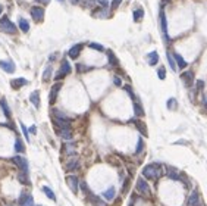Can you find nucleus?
I'll list each match as a JSON object with an SVG mask.
<instances>
[{
  "label": "nucleus",
  "instance_id": "7",
  "mask_svg": "<svg viewBox=\"0 0 207 206\" xmlns=\"http://www.w3.org/2000/svg\"><path fill=\"white\" fill-rule=\"evenodd\" d=\"M160 28H162V34H163L164 41L168 43L169 41V34H168V21H166V16H164L163 9H160Z\"/></svg>",
  "mask_w": 207,
  "mask_h": 206
},
{
  "label": "nucleus",
  "instance_id": "23",
  "mask_svg": "<svg viewBox=\"0 0 207 206\" xmlns=\"http://www.w3.org/2000/svg\"><path fill=\"white\" fill-rule=\"evenodd\" d=\"M116 196V190H115V187H109L106 192L103 193V197L106 199V200H113Z\"/></svg>",
  "mask_w": 207,
  "mask_h": 206
},
{
  "label": "nucleus",
  "instance_id": "44",
  "mask_svg": "<svg viewBox=\"0 0 207 206\" xmlns=\"http://www.w3.org/2000/svg\"><path fill=\"white\" fill-rule=\"evenodd\" d=\"M21 128H22V133H24L25 139H27V141H29V134H28V129H27V127H25L24 124H21Z\"/></svg>",
  "mask_w": 207,
  "mask_h": 206
},
{
  "label": "nucleus",
  "instance_id": "10",
  "mask_svg": "<svg viewBox=\"0 0 207 206\" xmlns=\"http://www.w3.org/2000/svg\"><path fill=\"white\" fill-rule=\"evenodd\" d=\"M0 68L5 72H9V74H13L15 72V63L12 59H8V61H0Z\"/></svg>",
  "mask_w": 207,
  "mask_h": 206
},
{
  "label": "nucleus",
  "instance_id": "29",
  "mask_svg": "<svg viewBox=\"0 0 207 206\" xmlns=\"http://www.w3.org/2000/svg\"><path fill=\"white\" fill-rule=\"evenodd\" d=\"M144 18V9L143 8H137L134 10V21H141Z\"/></svg>",
  "mask_w": 207,
  "mask_h": 206
},
{
  "label": "nucleus",
  "instance_id": "41",
  "mask_svg": "<svg viewBox=\"0 0 207 206\" xmlns=\"http://www.w3.org/2000/svg\"><path fill=\"white\" fill-rule=\"evenodd\" d=\"M77 69H78L79 72H85V71H90L91 68L85 66V65H82V63H77Z\"/></svg>",
  "mask_w": 207,
  "mask_h": 206
},
{
  "label": "nucleus",
  "instance_id": "26",
  "mask_svg": "<svg viewBox=\"0 0 207 206\" xmlns=\"http://www.w3.org/2000/svg\"><path fill=\"white\" fill-rule=\"evenodd\" d=\"M18 25H19V28L22 33H28L29 31V24L25 18H19V19H18Z\"/></svg>",
  "mask_w": 207,
  "mask_h": 206
},
{
  "label": "nucleus",
  "instance_id": "32",
  "mask_svg": "<svg viewBox=\"0 0 207 206\" xmlns=\"http://www.w3.org/2000/svg\"><path fill=\"white\" fill-rule=\"evenodd\" d=\"M28 196H29V193L28 192H21V194H19V199H18V205L19 206H24V203H25V200L28 199Z\"/></svg>",
  "mask_w": 207,
  "mask_h": 206
},
{
  "label": "nucleus",
  "instance_id": "20",
  "mask_svg": "<svg viewBox=\"0 0 207 206\" xmlns=\"http://www.w3.org/2000/svg\"><path fill=\"white\" fill-rule=\"evenodd\" d=\"M29 102L33 103L35 108H40V91H33L31 94H29Z\"/></svg>",
  "mask_w": 207,
  "mask_h": 206
},
{
  "label": "nucleus",
  "instance_id": "24",
  "mask_svg": "<svg viewBox=\"0 0 207 206\" xmlns=\"http://www.w3.org/2000/svg\"><path fill=\"white\" fill-rule=\"evenodd\" d=\"M18 181H19L21 184H24V186H29L31 181H29V178H28V172H22V171H21V172L18 174Z\"/></svg>",
  "mask_w": 207,
  "mask_h": 206
},
{
  "label": "nucleus",
  "instance_id": "16",
  "mask_svg": "<svg viewBox=\"0 0 207 206\" xmlns=\"http://www.w3.org/2000/svg\"><path fill=\"white\" fill-rule=\"evenodd\" d=\"M174 61H175V65H176V68H181V69H184V68L187 66L188 63L187 61L179 55V53H174Z\"/></svg>",
  "mask_w": 207,
  "mask_h": 206
},
{
  "label": "nucleus",
  "instance_id": "18",
  "mask_svg": "<svg viewBox=\"0 0 207 206\" xmlns=\"http://www.w3.org/2000/svg\"><path fill=\"white\" fill-rule=\"evenodd\" d=\"M87 196H88V199H90V202H91L93 206H106V203L101 200L100 197H98V196H94L93 193H88Z\"/></svg>",
  "mask_w": 207,
  "mask_h": 206
},
{
  "label": "nucleus",
  "instance_id": "1",
  "mask_svg": "<svg viewBox=\"0 0 207 206\" xmlns=\"http://www.w3.org/2000/svg\"><path fill=\"white\" fill-rule=\"evenodd\" d=\"M163 174V169H162V165L160 163H149L145 165L144 169H143V177L149 178V180H157V178L162 177Z\"/></svg>",
  "mask_w": 207,
  "mask_h": 206
},
{
  "label": "nucleus",
  "instance_id": "50",
  "mask_svg": "<svg viewBox=\"0 0 207 206\" xmlns=\"http://www.w3.org/2000/svg\"><path fill=\"white\" fill-rule=\"evenodd\" d=\"M71 3L72 5H77V3H79V0H71Z\"/></svg>",
  "mask_w": 207,
  "mask_h": 206
},
{
  "label": "nucleus",
  "instance_id": "33",
  "mask_svg": "<svg viewBox=\"0 0 207 206\" xmlns=\"http://www.w3.org/2000/svg\"><path fill=\"white\" fill-rule=\"evenodd\" d=\"M52 71H53V69H52V66H50V65H48V66L44 69V72H43V81H48V80H50V77H52Z\"/></svg>",
  "mask_w": 207,
  "mask_h": 206
},
{
  "label": "nucleus",
  "instance_id": "39",
  "mask_svg": "<svg viewBox=\"0 0 207 206\" xmlns=\"http://www.w3.org/2000/svg\"><path fill=\"white\" fill-rule=\"evenodd\" d=\"M79 188H81V190H82L84 193H85V194L91 193V190L88 188V186H87V182H85V181H79Z\"/></svg>",
  "mask_w": 207,
  "mask_h": 206
},
{
  "label": "nucleus",
  "instance_id": "54",
  "mask_svg": "<svg viewBox=\"0 0 207 206\" xmlns=\"http://www.w3.org/2000/svg\"><path fill=\"white\" fill-rule=\"evenodd\" d=\"M163 2H164V3H168V2H169V0H163Z\"/></svg>",
  "mask_w": 207,
  "mask_h": 206
},
{
  "label": "nucleus",
  "instance_id": "48",
  "mask_svg": "<svg viewBox=\"0 0 207 206\" xmlns=\"http://www.w3.org/2000/svg\"><path fill=\"white\" fill-rule=\"evenodd\" d=\"M197 88L198 90H203V88H204V81H198L197 82Z\"/></svg>",
  "mask_w": 207,
  "mask_h": 206
},
{
  "label": "nucleus",
  "instance_id": "55",
  "mask_svg": "<svg viewBox=\"0 0 207 206\" xmlns=\"http://www.w3.org/2000/svg\"><path fill=\"white\" fill-rule=\"evenodd\" d=\"M59 2H63V0H59Z\"/></svg>",
  "mask_w": 207,
  "mask_h": 206
},
{
  "label": "nucleus",
  "instance_id": "9",
  "mask_svg": "<svg viewBox=\"0 0 207 206\" xmlns=\"http://www.w3.org/2000/svg\"><path fill=\"white\" fill-rule=\"evenodd\" d=\"M31 16L34 18V21L40 22V21L44 18V9L40 8V6H33V8H31Z\"/></svg>",
  "mask_w": 207,
  "mask_h": 206
},
{
  "label": "nucleus",
  "instance_id": "12",
  "mask_svg": "<svg viewBox=\"0 0 207 206\" xmlns=\"http://www.w3.org/2000/svg\"><path fill=\"white\" fill-rule=\"evenodd\" d=\"M60 88H62V84H60V82H56V84L52 87L50 94H48V102H50V105H53V103H54V100H56V97H58Z\"/></svg>",
  "mask_w": 207,
  "mask_h": 206
},
{
  "label": "nucleus",
  "instance_id": "21",
  "mask_svg": "<svg viewBox=\"0 0 207 206\" xmlns=\"http://www.w3.org/2000/svg\"><path fill=\"white\" fill-rule=\"evenodd\" d=\"M59 135L65 140H71L72 139V128H63V129H58Z\"/></svg>",
  "mask_w": 207,
  "mask_h": 206
},
{
  "label": "nucleus",
  "instance_id": "36",
  "mask_svg": "<svg viewBox=\"0 0 207 206\" xmlns=\"http://www.w3.org/2000/svg\"><path fill=\"white\" fill-rule=\"evenodd\" d=\"M166 56H168V62H169V66L172 68V71H176V65H175L174 56L170 55V52H168V53H166Z\"/></svg>",
  "mask_w": 207,
  "mask_h": 206
},
{
  "label": "nucleus",
  "instance_id": "45",
  "mask_svg": "<svg viewBox=\"0 0 207 206\" xmlns=\"http://www.w3.org/2000/svg\"><path fill=\"white\" fill-rule=\"evenodd\" d=\"M24 206H34V199H33V196H31V194H29V196H28V199L25 200Z\"/></svg>",
  "mask_w": 207,
  "mask_h": 206
},
{
  "label": "nucleus",
  "instance_id": "43",
  "mask_svg": "<svg viewBox=\"0 0 207 206\" xmlns=\"http://www.w3.org/2000/svg\"><path fill=\"white\" fill-rule=\"evenodd\" d=\"M124 88H125V90L128 91V94H129V97H131V99H132V100L135 102V96H134V91H132V88H131L129 86H125V87H124Z\"/></svg>",
  "mask_w": 207,
  "mask_h": 206
},
{
  "label": "nucleus",
  "instance_id": "5",
  "mask_svg": "<svg viewBox=\"0 0 207 206\" xmlns=\"http://www.w3.org/2000/svg\"><path fill=\"white\" fill-rule=\"evenodd\" d=\"M12 162L19 168L22 172H28V168H29L28 166V161H27L24 156H19V155H18V156H13V158H12Z\"/></svg>",
  "mask_w": 207,
  "mask_h": 206
},
{
  "label": "nucleus",
  "instance_id": "38",
  "mask_svg": "<svg viewBox=\"0 0 207 206\" xmlns=\"http://www.w3.org/2000/svg\"><path fill=\"white\" fill-rule=\"evenodd\" d=\"M157 77H159L160 80H164V78H166V68L160 66L159 69H157Z\"/></svg>",
  "mask_w": 207,
  "mask_h": 206
},
{
  "label": "nucleus",
  "instance_id": "30",
  "mask_svg": "<svg viewBox=\"0 0 207 206\" xmlns=\"http://www.w3.org/2000/svg\"><path fill=\"white\" fill-rule=\"evenodd\" d=\"M107 58H109V63H110V65H113V66H118V65H119V61L116 59V56L113 55V52L109 50V52H107Z\"/></svg>",
  "mask_w": 207,
  "mask_h": 206
},
{
  "label": "nucleus",
  "instance_id": "47",
  "mask_svg": "<svg viewBox=\"0 0 207 206\" xmlns=\"http://www.w3.org/2000/svg\"><path fill=\"white\" fill-rule=\"evenodd\" d=\"M113 82H115V86H118V87L122 86V82H120V80L118 77H113Z\"/></svg>",
  "mask_w": 207,
  "mask_h": 206
},
{
  "label": "nucleus",
  "instance_id": "37",
  "mask_svg": "<svg viewBox=\"0 0 207 206\" xmlns=\"http://www.w3.org/2000/svg\"><path fill=\"white\" fill-rule=\"evenodd\" d=\"M88 47L94 49V50H97V52H104V46H103V44H98V43H90L88 44Z\"/></svg>",
  "mask_w": 207,
  "mask_h": 206
},
{
  "label": "nucleus",
  "instance_id": "17",
  "mask_svg": "<svg viewBox=\"0 0 207 206\" xmlns=\"http://www.w3.org/2000/svg\"><path fill=\"white\" fill-rule=\"evenodd\" d=\"M27 84H28V81H27L25 78H15V80L10 81V86H12V88H15V90H18V88L27 86Z\"/></svg>",
  "mask_w": 207,
  "mask_h": 206
},
{
  "label": "nucleus",
  "instance_id": "15",
  "mask_svg": "<svg viewBox=\"0 0 207 206\" xmlns=\"http://www.w3.org/2000/svg\"><path fill=\"white\" fill-rule=\"evenodd\" d=\"M135 124V127H137V129L141 133V135H144V137H147L149 135V131H147V127H145V124L143 122V121H140V119H134L132 121Z\"/></svg>",
  "mask_w": 207,
  "mask_h": 206
},
{
  "label": "nucleus",
  "instance_id": "22",
  "mask_svg": "<svg viewBox=\"0 0 207 206\" xmlns=\"http://www.w3.org/2000/svg\"><path fill=\"white\" fill-rule=\"evenodd\" d=\"M166 172H168V177L170 178V180H174V181H179V175L178 172H176V169L172 166H168V169H166Z\"/></svg>",
  "mask_w": 207,
  "mask_h": 206
},
{
  "label": "nucleus",
  "instance_id": "13",
  "mask_svg": "<svg viewBox=\"0 0 207 206\" xmlns=\"http://www.w3.org/2000/svg\"><path fill=\"white\" fill-rule=\"evenodd\" d=\"M82 44H75V46H72V47L69 49V52H68V56L71 59H77L78 56H79V53H81L82 50Z\"/></svg>",
  "mask_w": 207,
  "mask_h": 206
},
{
  "label": "nucleus",
  "instance_id": "35",
  "mask_svg": "<svg viewBox=\"0 0 207 206\" xmlns=\"http://www.w3.org/2000/svg\"><path fill=\"white\" fill-rule=\"evenodd\" d=\"M143 149H144V141H143V139H138L137 140V149H135V155H140L141 152H143Z\"/></svg>",
  "mask_w": 207,
  "mask_h": 206
},
{
  "label": "nucleus",
  "instance_id": "14",
  "mask_svg": "<svg viewBox=\"0 0 207 206\" xmlns=\"http://www.w3.org/2000/svg\"><path fill=\"white\" fill-rule=\"evenodd\" d=\"M79 161H78V158H72L71 161H68L66 165H65V168H66V171H77L78 168H79Z\"/></svg>",
  "mask_w": 207,
  "mask_h": 206
},
{
  "label": "nucleus",
  "instance_id": "4",
  "mask_svg": "<svg viewBox=\"0 0 207 206\" xmlns=\"http://www.w3.org/2000/svg\"><path fill=\"white\" fill-rule=\"evenodd\" d=\"M137 192L143 194V196H150V193H151V188H150L149 182L145 181V178H138L137 180Z\"/></svg>",
  "mask_w": 207,
  "mask_h": 206
},
{
  "label": "nucleus",
  "instance_id": "40",
  "mask_svg": "<svg viewBox=\"0 0 207 206\" xmlns=\"http://www.w3.org/2000/svg\"><path fill=\"white\" fill-rule=\"evenodd\" d=\"M65 152H66V155H73L75 153V146L73 144H66L65 146Z\"/></svg>",
  "mask_w": 207,
  "mask_h": 206
},
{
  "label": "nucleus",
  "instance_id": "42",
  "mask_svg": "<svg viewBox=\"0 0 207 206\" xmlns=\"http://www.w3.org/2000/svg\"><path fill=\"white\" fill-rule=\"evenodd\" d=\"M120 3H122V0H112V5H110V9L112 10H115L116 8H118V6L120 5Z\"/></svg>",
  "mask_w": 207,
  "mask_h": 206
},
{
  "label": "nucleus",
  "instance_id": "49",
  "mask_svg": "<svg viewBox=\"0 0 207 206\" xmlns=\"http://www.w3.org/2000/svg\"><path fill=\"white\" fill-rule=\"evenodd\" d=\"M29 131H31L33 134H35V133H37V127H35V125H33V127L29 128Z\"/></svg>",
  "mask_w": 207,
  "mask_h": 206
},
{
  "label": "nucleus",
  "instance_id": "19",
  "mask_svg": "<svg viewBox=\"0 0 207 206\" xmlns=\"http://www.w3.org/2000/svg\"><path fill=\"white\" fill-rule=\"evenodd\" d=\"M147 62H149V65H151V66L157 65V63H159V55H157V52H150L149 55H147Z\"/></svg>",
  "mask_w": 207,
  "mask_h": 206
},
{
  "label": "nucleus",
  "instance_id": "2",
  "mask_svg": "<svg viewBox=\"0 0 207 206\" xmlns=\"http://www.w3.org/2000/svg\"><path fill=\"white\" fill-rule=\"evenodd\" d=\"M0 29H2L3 33H8V34H16V31H18L16 25H15L8 16H2V18H0Z\"/></svg>",
  "mask_w": 207,
  "mask_h": 206
},
{
  "label": "nucleus",
  "instance_id": "53",
  "mask_svg": "<svg viewBox=\"0 0 207 206\" xmlns=\"http://www.w3.org/2000/svg\"><path fill=\"white\" fill-rule=\"evenodd\" d=\"M2 12H3V6L0 5V15H2Z\"/></svg>",
  "mask_w": 207,
  "mask_h": 206
},
{
  "label": "nucleus",
  "instance_id": "34",
  "mask_svg": "<svg viewBox=\"0 0 207 206\" xmlns=\"http://www.w3.org/2000/svg\"><path fill=\"white\" fill-rule=\"evenodd\" d=\"M168 109H170V110H175L176 108H178V102H176V99H174V97H170L168 100Z\"/></svg>",
  "mask_w": 207,
  "mask_h": 206
},
{
  "label": "nucleus",
  "instance_id": "3",
  "mask_svg": "<svg viewBox=\"0 0 207 206\" xmlns=\"http://www.w3.org/2000/svg\"><path fill=\"white\" fill-rule=\"evenodd\" d=\"M71 71H72L71 63H69L66 59H65V61H62V63H60V68H59V71L56 72L54 80H62V78H65L66 75H69V74H71Z\"/></svg>",
  "mask_w": 207,
  "mask_h": 206
},
{
  "label": "nucleus",
  "instance_id": "6",
  "mask_svg": "<svg viewBox=\"0 0 207 206\" xmlns=\"http://www.w3.org/2000/svg\"><path fill=\"white\" fill-rule=\"evenodd\" d=\"M66 184H68V187L71 188V192L72 193L79 192V180H78V177H75V175H68L66 177Z\"/></svg>",
  "mask_w": 207,
  "mask_h": 206
},
{
  "label": "nucleus",
  "instance_id": "8",
  "mask_svg": "<svg viewBox=\"0 0 207 206\" xmlns=\"http://www.w3.org/2000/svg\"><path fill=\"white\" fill-rule=\"evenodd\" d=\"M181 80L187 87H191L194 84V72L193 71H185L181 74Z\"/></svg>",
  "mask_w": 207,
  "mask_h": 206
},
{
  "label": "nucleus",
  "instance_id": "51",
  "mask_svg": "<svg viewBox=\"0 0 207 206\" xmlns=\"http://www.w3.org/2000/svg\"><path fill=\"white\" fill-rule=\"evenodd\" d=\"M56 56H58V55H52V56H50V61H54V59H56Z\"/></svg>",
  "mask_w": 207,
  "mask_h": 206
},
{
  "label": "nucleus",
  "instance_id": "25",
  "mask_svg": "<svg viewBox=\"0 0 207 206\" xmlns=\"http://www.w3.org/2000/svg\"><path fill=\"white\" fill-rule=\"evenodd\" d=\"M0 108L3 109V114H5L6 118L10 119V118H12V114H10V109H9V106H8V103H6L5 99H2V100H0Z\"/></svg>",
  "mask_w": 207,
  "mask_h": 206
},
{
  "label": "nucleus",
  "instance_id": "52",
  "mask_svg": "<svg viewBox=\"0 0 207 206\" xmlns=\"http://www.w3.org/2000/svg\"><path fill=\"white\" fill-rule=\"evenodd\" d=\"M35 2H38V3H41V2H43V3H47L48 0H35Z\"/></svg>",
  "mask_w": 207,
  "mask_h": 206
},
{
  "label": "nucleus",
  "instance_id": "46",
  "mask_svg": "<svg viewBox=\"0 0 207 206\" xmlns=\"http://www.w3.org/2000/svg\"><path fill=\"white\" fill-rule=\"evenodd\" d=\"M97 3H98L101 8H107V5H109V3H107V0H97Z\"/></svg>",
  "mask_w": 207,
  "mask_h": 206
},
{
  "label": "nucleus",
  "instance_id": "28",
  "mask_svg": "<svg viewBox=\"0 0 207 206\" xmlns=\"http://www.w3.org/2000/svg\"><path fill=\"white\" fill-rule=\"evenodd\" d=\"M41 190H43V193L48 197V199H52V200H56V196H54V193L52 192V188H50V187L43 186V187H41Z\"/></svg>",
  "mask_w": 207,
  "mask_h": 206
},
{
  "label": "nucleus",
  "instance_id": "31",
  "mask_svg": "<svg viewBox=\"0 0 207 206\" xmlns=\"http://www.w3.org/2000/svg\"><path fill=\"white\" fill-rule=\"evenodd\" d=\"M134 112L137 116H144V110H143V108H141L138 102H134Z\"/></svg>",
  "mask_w": 207,
  "mask_h": 206
},
{
  "label": "nucleus",
  "instance_id": "27",
  "mask_svg": "<svg viewBox=\"0 0 207 206\" xmlns=\"http://www.w3.org/2000/svg\"><path fill=\"white\" fill-rule=\"evenodd\" d=\"M15 150H16L18 153H24V152H25L24 141H22L21 139H16V141H15Z\"/></svg>",
  "mask_w": 207,
  "mask_h": 206
},
{
  "label": "nucleus",
  "instance_id": "11",
  "mask_svg": "<svg viewBox=\"0 0 207 206\" xmlns=\"http://www.w3.org/2000/svg\"><path fill=\"white\" fill-rule=\"evenodd\" d=\"M201 202H200V194H198L197 190L191 192L189 197H188V202H187V206H200Z\"/></svg>",
  "mask_w": 207,
  "mask_h": 206
}]
</instances>
